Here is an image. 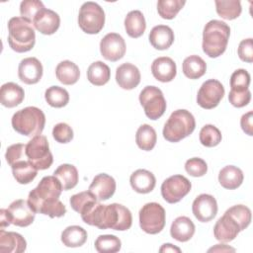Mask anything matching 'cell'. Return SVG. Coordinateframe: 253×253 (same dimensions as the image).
<instances>
[{
    "mask_svg": "<svg viewBox=\"0 0 253 253\" xmlns=\"http://www.w3.org/2000/svg\"><path fill=\"white\" fill-rule=\"evenodd\" d=\"M7 210L12 224L20 227H27L32 224L36 216V212L31 208L29 202L22 199L11 203Z\"/></svg>",
    "mask_w": 253,
    "mask_h": 253,
    "instance_id": "9a60e30c",
    "label": "cell"
},
{
    "mask_svg": "<svg viewBox=\"0 0 253 253\" xmlns=\"http://www.w3.org/2000/svg\"><path fill=\"white\" fill-rule=\"evenodd\" d=\"M148 38L154 48L165 50L172 45L174 42V33L170 27L166 25H158L151 29Z\"/></svg>",
    "mask_w": 253,
    "mask_h": 253,
    "instance_id": "603a6c76",
    "label": "cell"
},
{
    "mask_svg": "<svg viewBox=\"0 0 253 253\" xmlns=\"http://www.w3.org/2000/svg\"><path fill=\"white\" fill-rule=\"evenodd\" d=\"M88 191L93 194L99 202L107 201L115 194L116 181L112 176L106 173L98 174L94 177Z\"/></svg>",
    "mask_w": 253,
    "mask_h": 253,
    "instance_id": "e0dca14e",
    "label": "cell"
},
{
    "mask_svg": "<svg viewBox=\"0 0 253 253\" xmlns=\"http://www.w3.org/2000/svg\"><path fill=\"white\" fill-rule=\"evenodd\" d=\"M82 220L99 229L111 228L124 231L130 228L132 216L130 211L121 204L103 205L95 200L89 203L81 211Z\"/></svg>",
    "mask_w": 253,
    "mask_h": 253,
    "instance_id": "6da1fadb",
    "label": "cell"
},
{
    "mask_svg": "<svg viewBox=\"0 0 253 253\" xmlns=\"http://www.w3.org/2000/svg\"><path fill=\"white\" fill-rule=\"evenodd\" d=\"M111 70L103 61H95L87 69V78L95 86H103L109 82Z\"/></svg>",
    "mask_w": 253,
    "mask_h": 253,
    "instance_id": "d6a6232c",
    "label": "cell"
},
{
    "mask_svg": "<svg viewBox=\"0 0 253 253\" xmlns=\"http://www.w3.org/2000/svg\"><path fill=\"white\" fill-rule=\"evenodd\" d=\"M200 142L206 147L216 146L221 141V133L213 125H206L200 131Z\"/></svg>",
    "mask_w": 253,
    "mask_h": 253,
    "instance_id": "60d3db41",
    "label": "cell"
},
{
    "mask_svg": "<svg viewBox=\"0 0 253 253\" xmlns=\"http://www.w3.org/2000/svg\"><path fill=\"white\" fill-rule=\"evenodd\" d=\"M215 9L219 17L225 20H234L241 14V3L238 0H215Z\"/></svg>",
    "mask_w": 253,
    "mask_h": 253,
    "instance_id": "d590c367",
    "label": "cell"
},
{
    "mask_svg": "<svg viewBox=\"0 0 253 253\" xmlns=\"http://www.w3.org/2000/svg\"><path fill=\"white\" fill-rule=\"evenodd\" d=\"M211 251H235V249L231 247H227L223 244H216L214 247L209 249V252Z\"/></svg>",
    "mask_w": 253,
    "mask_h": 253,
    "instance_id": "db71d44e",
    "label": "cell"
},
{
    "mask_svg": "<svg viewBox=\"0 0 253 253\" xmlns=\"http://www.w3.org/2000/svg\"><path fill=\"white\" fill-rule=\"evenodd\" d=\"M42 8H44V6L40 0H24L20 4V14L21 17L33 24L36 15Z\"/></svg>",
    "mask_w": 253,
    "mask_h": 253,
    "instance_id": "7bdbcfd3",
    "label": "cell"
},
{
    "mask_svg": "<svg viewBox=\"0 0 253 253\" xmlns=\"http://www.w3.org/2000/svg\"><path fill=\"white\" fill-rule=\"evenodd\" d=\"M56 78L64 85L75 84L80 77L79 67L70 60L59 62L55 68Z\"/></svg>",
    "mask_w": 253,
    "mask_h": 253,
    "instance_id": "f546056e",
    "label": "cell"
},
{
    "mask_svg": "<svg viewBox=\"0 0 253 253\" xmlns=\"http://www.w3.org/2000/svg\"><path fill=\"white\" fill-rule=\"evenodd\" d=\"M94 200H97L95 198V196L93 194H91L89 191H85V192H80L78 194L73 195L70 198L69 203H70L72 210L79 213L84 207H86L90 202H92Z\"/></svg>",
    "mask_w": 253,
    "mask_h": 253,
    "instance_id": "bcb514c9",
    "label": "cell"
},
{
    "mask_svg": "<svg viewBox=\"0 0 253 253\" xmlns=\"http://www.w3.org/2000/svg\"><path fill=\"white\" fill-rule=\"evenodd\" d=\"M165 210L158 203H147L139 211L140 228L148 234H157L165 226Z\"/></svg>",
    "mask_w": 253,
    "mask_h": 253,
    "instance_id": "9c48e42d",
    "label": "cell"
},
{
    "mask_svg": "<svg viewBox=\"0 0 253 253\" xmlns=\"http://www.w3.org/2000/svg\"><path fill=\"white\" fill-rule=\"evenodd\" d=\"M5 158L10 166H12L17 161L28 158L26 155V144L16 143L8 146L6 149Z\"/></svg>",
    "mask_w": 253,
    "mask_h": 253,
    "instance_id": "f6af8a7d",
    "label": "cell"
},
{
    "mask_svg": "<svg viewBox=\"0 0 253 253\" xmlns=\"http://www.w3.org/2000/svg\"><path fill=\"white\" fill-rule=\"evenodd\" d=\"M46 103L53 108H62L69 102L68 92L59 86H50L44 92Z\"/></svg>",
    "mask_w": 253,
    "mask_h": 253,
    "instance_id": "8d00e7d4",
    "label": "cell"
},
{
    "mask_svg": "<svg viewBox=\"0 0 253 253\" xmlns=\"http://www.w3.org/2000/svg\"><path fill=\"white\" fill-rule=\"evenodd\" d=\"M225 213L230 215L237 222L241 231L248 227L251 222V211L244 205L233 206L226 210Z\"/></svg>",
    "mask_w": 253,
    "mask_h": 253,
    "instance_id": "ab89813d",
    "label": "cell"
},
{
    "mask_svg": "<svg viewBox=\"0 0 253 253\" xmlns=\"http://www.w3.org/2000/svg\"><path fill=\"white\" fill-rule=\"evenodd\" d=\"M87 240L86 230L79 225L67 226L61 233V242L66 247H80Z\"/></svg>",
    "mask_w": 253,
    "mask_h": 253,
    "instance_id": "836d02e7",
    "label": "cell"
},
{
    "mask_svg": "<svg viewBox=\"0 0 253 253\" xmlns=\"http://www.w3.org/2000/svg\"><path fill=\"white\" fill-rule=\"evenodd\" d=\"M224 87L216 79H209L200 87L197 95V103L203 109L215 108L224 96Z\"/></svg>",
    "mask_w": 253,
    "mask_h": 253,
    "instance_id": "7c38bea8",
    "label": "cell"
},
{
    "mask_svg": "<svg viewBox=\"0 0 253 253\" xmlns=\"http://www.w3.org/2000/svg\"><path fill=\"white\" fill-rule=\"evenodd\" d=\"M116 81L125 90L135 88L140 82V72L138 68L128 62L123 63L116 70Z\"/></svg>",
    "mask_w": 253,
    "mask_h": 253,
    "instance_id": "ffe728a7",
    "label": "cell"
},
{
    "mask_svg": "<svg viewBox=\"0 0 253 253\" xmlns=\"http://www.w3.org/2000/svg\"><path fill=\"white\" fill-rule=\"evenodd\" d=\"M62 186L55 176L43 177L28 196V202L36 213L49 217H61L66 213L65 206L59 201Z\"/></svg>",
    "mask_w": 253,
    "mask_h": 253,
    "instance_id": "7a4b0ae2",
    "label": "cell"
},
{
    "mask_svg": "<svg viewBox=\"0 0 253 253\" xmlns=\"http://www.w3.org/2000/svg\"><path fill=\"white\" fill-rule=\"evenodd\" d=\"M131 188L139 194L150 193L156 184V179L153 173L145 169H137L129 178Z\"/></svg>",
    "mask_w": 253,
    "mask_h": 253,
    "instance_id": "cb8c5ba5",
    "label": "cell"
},
{
    "mask_svg": "<svg viewBox=\"0 0 253 253\" xmlns=\"http://www.w3.org/2000/svg\"><path fill=\"white\" fill-rule=\"evenodd\" d=\"M25 98L24 89L14 83L8 82L1 86L0 89V102L4 107L14 108L20 105Z\"/></svg>",
    "mask_w": 253,
    "mask_h": 253,
    "instance_id": "d4e9b609",
    "label": "cell"
},
{
    "mask_svg": "<svg viewBox=\"0 0 253 253\" xmlns=\"http://www.w3.org/2000/svg\"><path fill=\"white\" fill-rule=\"evenodd\" d=\"M230 36L229 26L219 20H211L204 28L202 47L204 52L215 58L221 55L227 46Z\"/></svg>",
    "mask_w": 253,
    "mask_h": 253,
    "instance_id": "3957f363",
    "label": "cell"
},
{
    "mask_svg": "<svg viewBox=\"0 0 253 253\" xmlns=\"http://www.w3.org/2000/svg\"><path fill=\"white\" fill-rule=\"evenodd\" d=\"M182 70L186 77L190 79H199L206 73L207 64L201 56L193 54L184 59Z\"/></svg>",
    "mask_w": 253,
    "mask_h": 253,
    "instance_id": "1f68e13d",
    "label": "cell"
},
{
    "mask_svg": "<svg viewBox=\"0 0 253 253\" xmlns=\"http://www.w3.org/2000/svg\"><path fill=\"white\" fill-rule=\"evenodd\" d=\"M159 252H178L180 253L181 252V249L174 246L173 244L171 243H165L162 245V247L159 249Z\"/></svg>",
    "mask_w": 253,
    "mask_h": 253,
    "instance_id": "f5cc1de1",
    "label": "cell"
},
{
    "mask_svg": "<svg viewBox=\"0 0 253 253\" xmlns=\"http://www.w3.org/2000/svg\"><path fill=\"white\" fill-rule=\"evenodd\" d=\"M27 248L25 238L14 231L0 230V252L1 253H22Z\"/></svg>",
    "mask_w": 253,
    "mask_h": 253,
    "instance_id": "7402d4cb",
    "label": "cell"
},
{
    "mask_svg": "<svg viewBox=\"0 0 253 253\" xmlns=\"http://www.w3.org/2000/svg\"><path fill=\"white\" fill-rule=\"evenodd\" d=\"M33 25L42 35H52L59 28L60 18L56 12L44 7L38 12Z\"/></svg>",
    "mask_w": 253,
    "mask_h": 253,
    "instance_id": "ac0fdd59",
    "label": "cell"
},
{
    "mask_svg": "<svg viewBox=\"0 0 253 253\" xmlns=\"http://www.w3.org/2000/svg\"><path fill=\"white\" fill-rule=\"evenodd\" d=\"M238 56L242 61L251 63L253 62V42L252 39H246L240 42L238 45Z\"/></svg>",
    "mask_w": 253,
    "mask_h": 253,
    "instance_id": "681fc988",
    "label": "cell"
},
{
    "mask_svg": "<svg viewBox=\"0 0 253 253\" xmlns=\"http://www.w3.org/2000/svg\"><path fill=\"white\" fill-rule=\"evenodd\" d=\"M26 155L38 170L48 169L53 162L48 140L46 136L42 134L34 136L26 144Z\"/></svg>",
    "mask_w": 253,
    "mask_h": 253,
    "instance_id": "ba28073f",
    "label": "cell"
},
{
    "mask_svg": "<svg viewBox=\"0 0 253 253\" xmlns=\"http://www.w3.org/2000/svg\"><path fill=\"white\" fill-rule=\"evenodd\" d=\"M8 43L19 53L31 50L36 43L34 25L23 17H13L8 22Z\"/></svg>",
    "mask_w": 253,
    "mask_h": 253,
    "instance_id": "277c9868",
    "label": "cell"
},
{
    "mask_svg": "<svg viewBox=\"0 0 253 253\" xmlns=\"http://www.w3.org/2000/svg\"><path fill=\"white\" fill-rule=\"evenodd\" d=\"M13 128L22 135L34 137L42 133L45 125L43 112L34 106L17 111L11 120Z\"/></svg>",
    "mask_w": 253,
    "mask_h": 253,
    "instance_id": "5b68a950",
    "label": "cell"
},
{
    "mask_svg": "<svg viewBox=\"0 0 253 253\" xmlns=\"http://www.w3.org/2000/svg\"><path fill=\"white\" fill-rule=\"evenodd\" d=\"M125 29L130 38L136 39L141 37L146 29L143 14L139 10L128 12L125 18Z\"/></svg>",
    "mask_w": 253,
    "mask_h": 253,
    "instance_id": "83f0119b",
    "label": "cell"
},
{
    "mask_svg": "<svg viewBox=\"0 0 253 253\" xmlns=\"http://www.w3.org/2000/svg\"><path fill=\"white\" fill-rule=\"evenodd\" d=\"M78 25L86 34L95 35L100 33L105 25L103 8L92 1L83 3L78 14Z\"/></svg>",
    "mask_w": 253,
    "mask_h": 253,
    "instance_id": "52a82bcc",
    "label": "cell"
},
{
    "mask_svg": "<svg viewBox=\"0 0 253 253\" xmlns=\"http://www.w3.org/2000/svg\"><path fill=\"white\" fill-rule=\"evenodd\" d=\"M195 229V224L189 217L179 216L172 222L170 234L177 241L186 242L193 237Z\"/></svg>",
    "mask_w": 253,
    "mask_h": 253,
    "instance_id": "484cf974",
    "label": "cell"
},
{
    "mask_svg": "<svg viewBox=\"0 0 253 253\" xmlns=\"http://www.w3.org/2000/svg\"><path fill=\"white\" fill-rule=\"evenodd\" d=\"M228 100L232 106H234L236 108H242V107L248 105V103L250 102L251 92L249 91V89H247L245 91H241V92L230 90L229 95H228Z\"/></svg>",
    "mask_w": 253,
    "mask_h": 253,
    "instance_id": "c3c4849f",
    "label": "cell"
},
{
    "mask_svg": "<svg viewBox=\"0 0 253 253\" xmlns=\"http://www.w3.org/2000/svg\"><path fill=\"white\" fill-rule=\"evenodd\" d=\"M243 179L244 176L241 169L233 165L223 167L218 173L219 184L227 190L237 189L242 184Z\"/></svg>",
    "mask_w": 253,
    "mask_h": 253,
    "instance_id": "4316f807",
    "label": "cell"
},
{
    "mask_svg": "<svg viewBox=\"0 0 253 253\" xmlns=\"http://www.w3.org/2000/svg\"><path fill=\"white\" fill-rule=\"evenodd\" d=\"M126 42L123 37L117 33L107 34L100 42V51L103 57L109 61H118L126 53Z\"/></svg>",
    "mask_w": 253,
    "mask_h": 253,
    "instance_id": "4fadbf2b",
    "label": "cell"
},
{
    "mask_svg": "<svg viewBox=\"0 0 253 253\" xmlns=\"http://www.w3.org/2000/svg\"><path fill=\"white\" fill-rule=\"evenodd\" d=\"M11 168L15 180L23 185L31 183L38 174V169L28 160V158L17 161Z\"/></svg>",
    "mask_w": 253,
    "mask_h": 253,
    "instance_id": "f1b7e54d",
    "label": "cell"
},
{
    "mask_svg": "<svg viewBox=\"0 0 253 253\" xmlns=\"http://www.w3.org/2000/svg\"><path fill=\"white\" fill-rule=\"evenodd\" d=\"M196 127L194 116L187 110L174 111L163 127V136L170 142H178L189 136Z\"/></svg>",
    "mask_w": 253,
    "mask_h": 253,
    "instance_id": "8992f818",
    "label": "cell"
},
{
    "mask_svg": "<svg viewBox=\"0 0 253 253\" xmlns=\"http://www.w3.org/2000/svg\"><path fill=\"white\" fill-rule=\"evenodd\" d=\"M61 186L63 191H68L73 189L78 183V171L74 165L71 164H61L53 172Z\"/></svg>",
    "mask_w": 253,
    "mask_h": 253,
    "instance_id": "4dcf8cb0",
    "label": "cell"
},
{
    "mask_svg": "<svg viewBox=\"0 0 253 253\" xmlns=\"http://www.w3.org/2000/svg\"><path fill=\"white\" fill-rule=\"evenodd\" d=\"M42 65L36 57H27L21 60L18 67L19 79L25 84L38 83L42 77Z\"/></svg>",
    "mask_w": 253,
    "mask_h": 253,
    "instance_id": "2e32d148",
    "label": "cell"
},
{
    "mask_svg": "<svg viewBox=\"0 0 253 253\" xmlns=\"http://www.w3.org/2000/svg\"><path fill=\"white\" fill-rule=\"evenodd\" d=\"M139 103L143 107L146 117L158 120L166 111V100L162 91L156 86H146L139 94Z\"/></svg>",
    "mask_w": 253,
    "mask_h": 253,
    "instance_id": "30bf717a",
    "label": "cell"
},
{
    "mask_svg": "<svg viewBox=\"0 0 253 253\" xmlns=\"http://www.w3.org/2000/svg\"><path fill=\"white\" fill-rule=\"evenodd\" d=\"M186 172L193 177H202L208 171V165L206 161L199 157H193L185 163Z\"/></svg>",
    "mask_w": 253,
    "mask_h": 253,
    "instance_id": "ee69618b",
    "label": "cell"
},
{
    "mask_svg": "<svg viewBox=\"0 0 253 253\" xmlns=\"http://www.w3.org/2000/svg\"><path fill=\"white\" fill-rule=\"evenodd\" d=\"M240 231L237 222L225 212L217 219L213 227V235L215 239L223 243L232 241Z\"/></svg>",
    "mask_w": 253,
    "mask_h": 253,
    "instance_id": "d6986e66",
    "label": "cell"
},
{
    "mask_svg": "<svg viewBox=\"0 0 253 253\" xmlns=\"http://www.w3.org/2000/svg\"><path fill=\"white\" fill-rule=\"evenodd\" d=\"M11 218L10 214L7 209H1L0 211V227L1 229H4L5 227L9 226L11 224Z\"/></svg>",
    "mask_w": 253,
    "mask_h": 253,
    "instance_id": "816d5d0a",
    "label": "cell"
},
{
    "mask_svg": "<svg viewBox=\"0 0 253 253\" xmlns=\"http://www.w3.org/2000/svg\"><path fill=\"white\" fill-rule=\"evenodd\" d=\"M95 249L99 253H116L121 250L122 242L119 237L112 234L99 235L95 240Z\"/></svg>",
    "mask_w": 253,
    "mask_h": 253,
    "instance_id": "74e56055",
    "label": "cell"
},
{
    "mask_svg": "<svg viewBox=\"0 0 253 253\" xmlns=\"http://www.w3.org/2000/svg\"><path fill=\"white\" fill-rule=\"evenodd\" d=\"M157 135L155 129L147 125L144 124L138 127L135 134V142L137 146L145 151H150L156 144Z\"/></svg>",
    "mask_w": 253,
    "mask_h": 253,
    "instance_id": "e575fe53",
    "label": "cell"
},
{
    "mask_svg": "<svg viewBox=\"0 0 253 253\" xmlns=\"http://www.w3.org/2000/svg\"><path fill=\"white\" fill-rule=\"evenodd\" d=\"M185 4L186 2L183 0H159L157 2V11L161 18L171 20L177 16Z\"/></svg>",
    "mask_w": 253,
    "mask_h": 253,
    "instance_id": "f35d334b",
    "label": "cell"
},
{
    "mask_svg": "<svg viewBox=\"0 0 253 253\" xmlns=\"http://www.w3.org/2000/svg\"><path fill=\"white\" fill-rule=\"evenodd\" d=\"M250 84V74L245 69H236L230 77V90L232 91H245Z\"/></svg>",
    "mask_w": 253,
    "mask_h": 253,
    "instance_id": "b9f144b4",
    "label": "cell"
},
{
    "mask_svg": "<svg viewBox=\"0 0 253 253\" xmlns=\"http://www.w3.org/2000/svg\"><path fill=\"white\" fill-rule=\"evenodd\" d=\"M52 137L59 143H67L73 138V130L65 123H59L52 128Z\"/></svg>",
    "mask_w": 253,
    "mask_h": 253,
    "instance_id": "7dc6e473",
    "label": "cell"
},
{
    "mask_svg": "<svg viewBox=\"0 0 253 253\" xmlns=\"http://www.w3.org/2000/svg\"><path fill=\"white\" fill-rule=\"evenodd\" d=\"M253 112L249 111L248 113L242 115L240 119V126L242 130L248 134V135H253Z\"/></svg>",
    "mask_w": 253,
    "mask_h": 253,
    "instance_id": "f907efd6",
    "label": "cell"
},
{
    "mask_svg": "<svg viewBox=\"0 0 253 253\" xmlns=\"http://www.w3.org/2000/svg\"><path fill=\"white\" fill-rule=\"evenodd\" d=\"M191 182L183 175H173L161 185L162 198L169 204L180 202L191 191Z\"/></svg>",
    "mask_w": 253,
    "mask_h": 253,
    "instance_id": "8fae6325",
    "label": "cell"
},
{
    "mask_svg": "<svg viewBox=\"0 0 253 253\" xmlns=\"http://www.w3.org/2000/svg\"><path fill=\"white\" fill-rule=\"evenodd\" d=\"M153 77L160 82L172 81L177 73V67L174 60L168 56H161L153 60L151 64Z\"/></svg>",
    "mask_w": 253,
    "mask_h": 253,
    "instance_id": "44dd1931",
    "label": "cell"
},
{
    "mask_svg": "<svg viewBox=\"0 0 253 253\" xmlns=\"http://www.w3.org/2000/svg\"><path fill=\"white\" fill-rule=\"evenodd\" d=\"M192 211L199 221H211L217 213L216 200L211 195L201 194L194 200Z\"/></svg>",
    "mask_w": 253,
    "mask_h": 253,
    "instance_id": "5bb4252c",
    "label": "cell"
}]
</instances>
